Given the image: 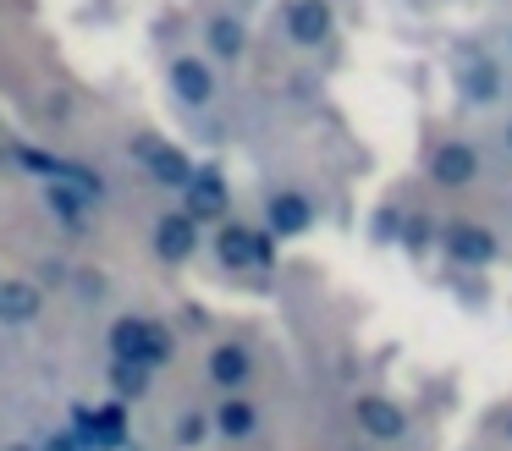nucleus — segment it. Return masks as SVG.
<instances>
[{
	"mask_svg": "<svg viewBox=\"0 0 512 451\" xmlns=\"http://www.w3.org/2000/svg\"><path fill=\"white\" fill-rule=\"evenodd\" d=\"M424 176L441 193H468L485 176V149H479L468 132H430V149H424Z\"/></svg>",
	"mask_w": 512,
	"mask_h": 451,
	"instance_id": "1",
	"label": "nucleus"
},
{
	"mask_svg": "<svg viewBox=\"0 0 512 451\" xmlns=\"http://www.w3.org/2000/svg\"><path fill=\"white\" fill-rule=\"evenodd\" d=\"M347 413H353L358 440H369L375 451L402 446V440L413 435V413L397 402V396H386V391H358L353 402H347Z\"/></svg>",
	"mask_w": 512,
	"mask_h": 451,
	"instance_id": "2",
	"label": "nucleus"
},
{
	"mask_svg": "<svg viewBox=\"0 0 512 451\" xmlns=\"http://www.w3.org/2000/svg\"><path fill=\"white\" fill-rule=\"evenodd\" d=\"M441 248L452 253L463 270H490V264L507 253V242H501V231L490 226V220L457 215V220H446V226H441Z\"/></svg>",
	"mask_w": 512,
	"mask_h": 451,
	"instance_id": "3",
	"label": "nucleus"
},
{
	"mask_svg": "<svg viewBox=\"0 0 512 451\" xmlns=\"http://www.w3.org/2000/svg\"><path fill=\"white\" fill-rule=\"evenodd\" d=\"M452 77H457V94H463V105H468V110H490V105H501V99H507V77H501V66L490 61V55L479 50V44L457 50Z\"/></svg>",
	"mask_w": 512,
	"mask_h": 451,
	"instance_id": "4",
	"label": "nucleus"
},
{
	"mask_svg": "<svg viewBox=\"0 0 512 451\" xmlns=\"http://www.w3.org/2000/svg\"><path fill=\"white\" fill-rule=\"evenodd\" d=\"M111 352H116V358H133V363H149V369H160V363L171 358V330L155 325V319L122 314V319L111 325Z\"/></svg>",
	"mask_w": 512,
	"mask_h": 451,
	"instance_id": "5",
	"label": "nucleus"
},
{
	"mask_svg": "<svg viewBox=\"0 0 512 451\" xmlns=\"http://www.w3.org/2000/svg\"><path fill=\"white\" fill-rule=\"evenodd\" d=\"M270 253H276V237L243 226V220H221V231H215V259L226 270H270Z\"/></svg>",
	"mask_w": 512,
	"mask_h": 451,
	"instance_id": "6",
	"label": "nucleus"
},
{
	"mask_svg": "<svg viewBox=\"0 0 512 451\" xmlns=\"http://www.w3.org/2000/svg\"><path fill=\"white\" fill-rule=\"evenodd\" d=\"M72 440H78L83 451L127 446V402H105V407L78 402V407H72Z\"/></svg>",
	"mask_w": 512,
	"mask_h": 451,
	"instance_id": "7",
	"label": "nucleus"
},
{
	"mask_svg": "<svg viewBox=\"0 0 512 451\" xmlns=\"http://www.w3.org/2000/svg\"><path fill=\"white\" fill-rule=\"evenodd\" d=\"M331 28H336L331 0H287V6H281V33H287L298 50H320V44L331 39Z\"/></svg>",
	"mask_w": 512,
	"mask_h": 451,
	"instance_id": "8",
	"label": "nucleus"
},
{
	"mask_svg": "<svg viewBox=\"0 0 512 451\" xmlns=\"http://www.w3.org/2000/svg\"><path fill=\"white\" fill-rule=\"evenodd\" d=\"M133 154H138V165H144L149 176H155L160 187H188L193 182V171H199V165L188 160V154L182 149H171L166 138H155V132H144V138H133Z\"/></svg>",
	"mask_w": 512,
	"mask_h": 451,
	"instance_id": "9",
	"label": "nucleus"
},
{
	"mask_svg": "<svg viewBox=\"0 0 512 451\" xmlns=\"http://www.w3.org/2000/svg\"><path fill=\"white\" fill-rule=\"evenodd\" d=\"M204 374H210L215 391L237 396L248 380H254V352H248L243 341H215L210 358H204Z\"/></svg>",
	"mask_w": 512,
	"mask_h": 451,
	"instance_id": "10",
	"label": "nucleus"
},
{
	"mask_svg": "<svg viewBox=\"0 0 512 451\" xmlns=\"http://www.w3.org/2000/svg\"><path fill=\"white\" fill-rule=\"evenodd\" d=\"M309 226H314V198L309 193H298V187L270 193V204H265V231L270 237H303Z\"/></svg>",
	"mask_w": 512,
	"mask_h": 451,
	"instance_id": "11",
	"label": "nucleus"
},
{
	"mask_svg": "<svg viewBox=\"0 0 512 451\" xmlns=\"http://www.w3.org/2000/svg\"><path fill=\"white\" fill-rule=\"evenodd\" d=\"M155 253L166 264H188L193 253H199V220H193L188 209H166V215L155 220Z\"/></svg>",
	"mask_w": 512,
	"mask_h": 451,
	"instance_id": "12",
	"label": "nucleus"
},
{
	"mask_svg": "<svg viewBox=\"0 0 512 451\" xmlns=\"http://www.w3.org/2000/svg\"><path fill=\"white\" fill-rule=\"evenodd\" d=\"M171 94L182 99L188 110H204L215 99V72H210V61L204 55H177L171 61Z\"/></svg>",
	"mask_w": 512,
	"mask_h": 451,
	"instance_id": "13",
	"label": "nucleus"
},
{
	"mask_svg": "<svg viewBox=\"0 0 512 451\" xmlns=\"http://www.w3.org/2000/svg\"><path fill=\"white\" fill-rule=\"evenodd\" d=\"M215 435L221 440H254L259 435V424H265V407L254 402V396H221V407H215Z\"/></svg>",
	"mask_w": 512,
	"mask_h": 451,
	"instance_id": "14",
	"label": "nucleus"
},
{
	"mask_svg": "<svg viewBox=\"0 0 512 451\" xmlns=\"http://www.w3.org/2000/svg\"><path fill=\"white\" fill-rule=\"evenodd\" d=\"M188 193V215L193 220H226V209H232V193H226V176L221 171H193V182L182 187Z\"/></svg>",
	"mask_w": 512,
	"mask_h": 451,
	"instance_id": "15",
	"label": "nucleus"
},
{
	"mask_svg": "<svg viewBox=\"0 0 512 451\" xmlns=\"http://www.w3.org/2000/svg\"><path fill=\"white\" fill-rule=\"evenodd\" d=\"M39 308H45V292L34 281H0V325L23 330L39 319Z\"/></svg>",
	"mask_w": 512,
	"mask_h": 451,
	"instance_id": "16",
	"label": "nucleus"
},
{
	"mask_svg": "<svg viewBox=\"0 0 512 451\" xmlns=\"http://www.w3.org/2000/svg\"><path fill=\"white\" fill-rule=\"evenodd\" d=\"M204 39H210V55H215V61H243V50H248V28H243V17H232V11L210 17Z\"/></svg>",
	"mask_w": 512,
	"mask_h": 451,
	"instance_id": "17",
	"label": "nucleus"
},
{
	"mask_svg": "<svg viewBox=\"0 0 512 451\" xmlns=\"http://www.w3.org/2000/svg\"><path fill=\"white\" fill-rule=\"evenodd\" d=\"M149 380H155V369H149V363H133V358H116V363H111V391H116V402H138V396L149 391Z\"/></svg>",
	"mask_w": 512,
	"mask_h": 451,
	"instance_id": "18",
	"label": "nucleus"
},
{
	"mask_svg": "<svg viewBox=\"0 0 512 451\" xmlns=\"http://www.w3.org/2000/svg\"><path fill=\"white\" fill-rule=\"evenodd\" d=\"M45 198H50V209H56V215H61V220H67V226H78V220H83V209H89V204H83V198H78V193H72V187H67V182H56V187H45Z\"/></svg>",
	"mask_w": 512,
	"mask_h": 451,
	"instance_id": "19",
	"label": "nucleus"
},
{
	"mask_svg": "<svg viewBox=\"0 0 512 451\" xmlns=\"http://www.w3.org/2000/svg\"><path fill=\"white\" fill-rule=\"evenodd\" d=\"M210 429H215V418H210V413H182L171 435H177V446H199V440L210 435Z\"/></svg>",
	"mask_w": 512,
	"mask_h": 451,
	"instance_id": "20",
	"label": "nucleus"
},
{
	"mask_svg": "<svg viewBox=\"0 0 512 451\" xmlns=\"http://www.w3.org/2000/svg\"><path fill=\"white\" fill-rule=\"evenodd\" d=\"M496 435L507 440V451H512V396H507V402L496 407Z\"/></svg>",
	"mask_w": 512,
	"mask_h": 451,
	"instance_id": "21",
	"label": "nucleus"
},
{
	"mask_svg": "<svg viewBox=\"0 0 512 451\" xmlns=\"http://www.w3.org/2000/svg\"><path fill=\"white\" fill-rule=\"evenodd\" d=\"M39 451H83V446H78V440H72V435H50V440H45V446H39Z\"/></svg>",
	"mask_w": 512,
	"mask_h": 451,
	"instance_id": "22",
	"label": "nucleus"
},
{
	"mask_svg": "<svg viewBox=\"0 0 512 451\" xmlns=\"http://www.w3.org/2000/svg\"><path fill=\"white\" fill-rule=\"evenodd\" d=\"M342 451H375V446H369V440H353V446H342Z\"/></svg>",
	"mask_w": 512,
	"mask_h": 451,
	"instance_id": "23",
	"label": "nucleus"
},
{
	"mask_svg": "<svg viewBox=\"0 0 512 451\" xmlns=\"http://www.w3.org/2000/svg\"><path fill=\"white\" fill-rule=\"evenodd\" d=\"M6 451H39V446H6Z\"/></svg>",
	"mask_w": 512,
	"mask_h": 451,
	"instance_id": "24",
	"label": "nucleus"
},
{
	"mask_svg": "<svg viewBox=\"0 0 512 451\" xmlns=\"http://www.w3.org/2000/svg\"><path fill=\"white\" fill-rule=\"evenodd\" d=\"M507 105H512V83H507Z\"/></svg>",
	"mask_w": 512,
	"mask_h": 451,
	"instance_id": "25",
	"label": "nucleus"
},
{
	"mask_svg": "<svg viewBox=\"0 0 512 451\" xmlns=\"http://www.w3.org/2000/svg\"><path fill=\"white\" fill-rule=\"evenodd\" d=\"M507 50H512V28H507Z\"/></svg>",
	"mask_w": 512,
	"mask_h": 451,
	"instance_id": "26",
	"label": "nucleus"
},
{
	"mask_svg": "<svg viewBox=\"0 0 512 451\" xmlns=\"http://www.w3.org/2000/svg\"><path fill=\"white\" fill-rule=\"evenodd\" d=\"M507 143H512V127H507Z\"/></svg>",
	"mask_w": 512,
	"mask_h": 451,
	"instance_id": "27",
	"label": "nucleus"
}]
</instances>
